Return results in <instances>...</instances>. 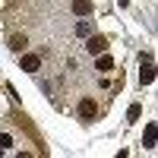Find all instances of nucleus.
Wrapping results in <instances>:
<instances>
[{"label": "nucleus", "mask_w": 158, "mask_h": 158, "mask_svg": "<svg viewBox=\"0 0 158 158\" xmlns=\"http://www.w3.org/2000/svg\"><path fill=\"white\" fill-rule=\"evenodd\" d=\"M76 114H79V120H95V114H98L95 98H82V101H79V108H76Z\"/></svg>", "instance_id": "f257e3e1"}, {"label": "nucleus", "mask_w": 158, "mask_h": 158, "mask_svg": "<svg viewBox=\"0 0 158 158\" xmlns=\"http://www.w3.org/2000/svg\"><path fill=\"white\" fill-rule=\"evenodd\" d=\"M85 51H89L92 57H95V54H104V51H108V38H101V35H89Z\"/></svg>", "instance_id": "f03ea898"}, {"label": "nucleus", "mask_w": 158, "mask_h": 158, "mask_svg": "<svg viewBox=\"0 0 158 158\" xmlns=\"http://www.w3.org/2000/svg\"><path fill=\"white\" fill-rule=\"evenodd\" d=\"M139 79H142V85H149L152 79H155V63H152L149 57H142V73H139Z\"/></svg>", "instance_id": "7ed1b4c3"}, {"label": "nucleus", "mask_w": 158, "mask_h": 158, "mask_svg": "<svg viewBox=\"0 0 158 158\" xmlns=\"http://www.w3.org/2000/svg\"><path fill=\"white\" fill-rule=\"evenodd\" d=\"M155 142H158V127L149 123V127H146V133H142V146H146V149H155Z\"/></svg>", "instance_id": "20e7f679"}, {"label": "nucleus", "mask_w": 158, "mask_h": 158, "mask_svg": "<svg viewBox=\"0 0 158 158\" xmlns=\"http://www.w3.org/2000/svg\"><path fill=\"white\" fill-rule=\"evenodd\" d=\"M38 67H41V57L38 54H25L22 57V70L25 73H38Z\"/></svg>", "instance_id": "39448f33"}, {"label": "nucleus", "mask_w": 158, "mask_h": 158, "mask_svg": "<svg viewBox=\"0 0 158 158\" xmlns=\"http://www.w3.org/2000/svg\"><path fill=\"white\" fill-rule=\"evenodd\" d=\"M92 10H95L92 0H73V13H76V16H89Z\"/></svg>", "instance_id": "423d86ee"}, {"label": "nucleus", "mask_w": 158, "mask_h": 158, "mask_svg": "<svg viewBox=\"0 0 158 158\" xmlns=\"http://www.w3.org/2000/svg\"><path fill=\"white\" fill-rule=\"evenodd\" d=\"M95 67H98L101 73H111V70H114V57H108V54H98V63H95Z\"/></svg>", "instance_id": "0eeeda50"}, {"label": "nucleus", "mask_w": 158, "mask_h": 158, "mask_svg": "<svg viewBox=\"0 0 158 158\" xmlns=\"http://www.w3.org/2000/svg\"><path fill=\"white\" fill-rule=\"evenodd\" d=\"M76 35H79V38H89V35H92V22H89V19L76 22Z\"/></svg>", "instance_id": "6e6552de"}, {"label": "nucleus", "mask_w": 158, "mask_h": 158, "mask_svg": "<svg viewBox=\"0 0 158 158\" xmlns=\"http://www.w3.org/2000/svg\"><path fill=\"white\" fill-rule=\"evenodd\" d=\"M139 114H142V108H139V104H130V111H127V123L139 120Z\"/></svg>", "instance_id": "1a4fd4ad"}, {"label": "nucleus", "mask_w": 158, "mask_h": 158, "mask_svg": "<svg viewBox=\"0 0 158 158\" xmlns=\"http://www.w3.org/2000/svg\"><path fill=\"white\" fill-rule=\"evenodd\" d=\"M10 48L16 51V54H19V51H25V35H16V38L10 41Z\"/></svg>", "instance_id": "9d476101"}, {"label": "nucleus", "mask_w": 158, "mask_h": 158, "mask_svg": "<svg viewBox=\"0 0 158 158\" xmlns=\"http://www.w3.org/2000/svg\"><path fill=\"white\" fill-rule=\"evenodd\" d=\"M10 146H13V139H10V136L3 133V136H0V149H10Z\"/></svg>", "instance_id": "9b49d317"}]
</instances>
